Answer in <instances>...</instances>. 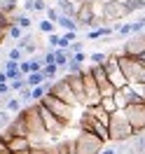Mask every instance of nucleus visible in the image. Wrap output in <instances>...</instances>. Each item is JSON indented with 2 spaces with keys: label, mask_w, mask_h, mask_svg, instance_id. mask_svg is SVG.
<instances>
[{
  "label": "nucleus",
  "mask_w": 145,
  "mask_h": 154,
  "mask_svg": "<svg viewBox=\"0 0 145 154\" xmlns=\"http://www.w3.org/2000/svg\"><path fill=\"white\" fill-rule=\"evenodd\" d=\"M24 117H26V126H28V140L30 145L35 147V145H45L47 143V128L42 124V117H40V107L38 103H33V105H24Z\"/></svg>",
  "instance_id": "nucleus-1"
},
{
  "label": "nucleus",
  "mask_w": 145,
  "mask_h": 154,
  "mask_svg": "<svg viewBox=\"0 0 145 154\" xmlns=\"http://www.w3.org/2000/svg\"><path fill=\"white\" fill-rule=\"evenodd\" d=\"M136 135L131 122L126 119L124 110H115L110 115V122H108V138L110 143H129L131 138Z\"/></svg>",
  "instance_id": "nucleus-2"
},
{
  "label": "nucleus",
  "mask_w": 145,
  "mask_h": 154,
  "mask_svg": "<svg viewBox=\"0 0 145 154\" xmlns=\"http://www.w3.org/2000/svg\"><path fill=\"white\" fill-rule=\"evenodd\" d=\"M119 68L124 72L126 82H143L145 84V61H140L138 56L119 54Z\"/></svg>",
  "instance_id": "nucleus-3"
},
{
  "label": "nucleus",
  "mask_w": 145,
  "mask_h": 154,
  "mask_svg": "<svg viewBox=\"0 0 145 154\" xmlns=\"http://www.w3.org/2000/svg\"><path fill=\"white\" fill-rule=\"evenodd\" d=\"M40 103L47 107L49 112H54V115H56L61 122H66V124H70V122L75 119V105H68L66 100H61V98L52 96L49 91L42 96V100H40Z\"/></svg>",
  "instance_id": "nucleus-4"
},
{
  "label": "nucleus",
  "mask_w": 145,
  "mask_h": 154,
  "mask_svg": "<svg viewBox=\"0 0 145 154\" xmlns=\"http://www.w3.org/2000/svg\"><path fill=\"white\" fill-rule=\"evenodd\" d=\"M103 143H106V140H101L98 135L89 133V131H82V128H80L77 138H75L77 154H98L101 149H103Z\"/></svg>",
  "instance_id": "nucleus-5"
},
{
  "label": "nucleus",
  "mask_w": 145,
  "mask_h": 154,
  "mask_svg": "<svg viewBox=\"0 0 145 154\" xmlns=\"http://www.w3.org/2000/svg\"><path fill=\"white\" fill-rule=\"evenodd\" d=\"M124 115H126V119L131 122L136 135L143 133L145 131V100H140V103H129V105L124 107Z\"/></svg>",
  "instance_id": "nucleus-6"
},
{
  "label": "nucleus",
  "mask_w": 145,
  "mask_h": 154,
  "mask_svg": "<svg viewBox=\"0 0 145 154\" xmlns=\"http://www.w3.org/2000/svg\"><path fill=\"white\" fill-rule=\"evenodd\" d=\"M49 94L56 96V98H61V100H66L68 105L80 107V100H77V96H75V91L70 89V84L66 82V77H63V79H54L52 87H49Z\"/></svg>",
  "instance_id": "nucleus-7"
},
{
  "label": "nucleus",
  "mask_w": 145,
  "mask_h": 154,
  "mask_svg": "<svg viewBox=\"0 0 145 154\" xmlns=\"http://www.w3.org/2000/svg\"><path fill=\"white\" fill-rule=\"evenodd\" d=\"M38 107H40V117H42V124H45V128H47V133L49 135H61L63 131H66V122H61L54 112H49L47 107L42 105V103H38Z\"/></svg>",
  "instance_id": "nucleus-8"
},
{
  "label": "nucleus",
  "mask_w": 145,
  "mask_h": 154,
  "mask_svg": "<svg viewBox=\"0 0 145 154\" xmlns=\"http://www.w3.org/2000/svg\"><path fill=\"white\" fill-rule=\"evenodd\" d=\"M129 14H131V12H129V7H126V5H122V2H117V0L103 2V10H101V17L106 19V23L119 21V19H124V17H129Z\"/></svg>",
  "instance_id": "nucleus-9"
},
{
  "label": "nucleus",
  "mask_w": 145,
  "mask_h": 154,
  "mask_svg": "<svg viewBox=\"0 0 145 154\" xmlns=\"http://www.w3.org/2000/svg\"><path fill=\"white\" fill-rule=\"evenodd\" d=\"M145 49V33H134V35H129V40L124 42V47H122V54L126 56H140Z\"/></svg>",
  "instance_id": "nucleus-10"
},
{
  "label": "nucleus",
  "mask_w": 145,
  "mask_h": 154,
  "mask_svg": "<svg viewBox=\"0 0 145 154\" xmlns=\"http://www.w3.org/2000/svg\"><path fill=\"white\" fill-rule=\"evenodd\" d=\"M66 82L70 84V89L75 91L80 105H84V77H82V72H68V75H66Z\"/></svg>",
  "instance_id": "nucleus-11"
},
{
  "label": "nucleus",
  "mask_w": 145,
  "mask_h": 154,
  "mask_svg": "<svg viewBox=\"0 0 145 154\" xmlns=\"http://www.w3.org/2000/svg\"><path fill=\"white\" fill-rule=\"evenodd\" d=\"M5 147H7V152L14 154V152H26L33 145H30V140L26 135H10V138L5 140Z\"/></svg>",
  "instance_id": "nucleus-12"
},
{
  "label": "nucleus",
  "mask_w": 145,
  "mask_h": 154,
  "mask_svg": "<svg viewBox=\"0 0 145 154\" xmlns=\"http://www.w3.org/2000/svg\"><path fill=\"white\" fill-rule=\"evenodd\" d=\"M2 70H5V75H7V82H12V79L21 77L19 61H12V58H7V61H5V66H2Z\"/></svg>",
  "instance_id": "nucleus-13"
},
{
  "label": "nucleus",
  "mask_w": 145,
  "mask_h": 154,
  "mask_svg": "<svg viewBox=\"0 0 145 154\" xmlns=\"http://www.w3.org/2000/svg\"><path fill=\"white\" fill-rule=\"evenodd\" d=\"M56 26H61L63 30H77V21L73 19V17H66V14H58V19H56Z\"/></svg>",
  "instance_id": "nucleus-14"
},
{
  "label": "nucleus",
  "mask_w": 145,
  "mask_h": 154,
  "mask_svg": "<svg viewBox=\"0 0 145 154\" xmlns=\"http://www.w3.org/2000/svg\"><path fill=\"white\" fill-rule=\"evenodd\" d=\"M112 98H115L117 110H124V107L129 105V96H126V91H124V89H117L115 94H112Z\"/></svg>",
  "instance_id": "nucleus-15"
},
{
  "label": "nucleus",
  "mask_w": 145,
  "mask_h": 154,
  "mask_svg": "<svg viewBox=\"0 0 145 154\" xmlns=\"http://www.w3.org/2000/svg\"><path fill=\"white\" fill-rule=\"evenodd\" d=\"M47 77H45V72L42 70H35V72H28L26 75V82H28V87H38V84H42Z\"/></svg>",
  "instance_id": "nucleus-16"
},
{
  "label": "nucleus",
  "mask_w": 145,
  "mask_h": 154,
  "mask_svg": "<svg viewBox=\"0 0 145 154\" xmlns=\"http://www.w3.org/2000/svg\"><path fill=\"white\" fill-rule=\"evenodd\" d=\"M54 56H56V58H54V61H56V66L63 70V68L68 66V58H70V54H68L66 49H54Z\"/></svg>",
  "instance_id": "nucleus-17"
},
{
  "label": "nucleus",
  "mask_w": 145,
  "mask_h": 154,
  "mask_svg": "<svg viewBox=\"0 0 145 154\" xmlns=\"http://www.w3.org/2000/svg\"><path fill=\"white\" fill-rule=\"evenodd\" d=\"M5 110H7V112H12V115H17V112H21V110H24V103H21L19 98H7Z\"/></svg>",
  "instance_id": "nucleus-18"
},
{
  "label": "nucleus",
  "mask_w": 145,
  "mask_h": 154,
  "mask_svg": "<svg viewBox=\"0 0 145 154\" xmlns=\"http://www.w3.org/2000/svg\"><path fill=\"white\" fill-rule=\"evenodd\" d=\"M38 30H40V33H45V35H49V33L56 30V23L49 21V19H42V21H38Z\"/></svg>",
  "instance_id": "nucleus-19"
},
{
  "label": "nucleus",
  "mask_w": 145,
  "mask_h": 154,
  "mask_svg": "<svg viewBox=\"0 0 145 154\" xmlns=\"http://www.w3.org/2000/svg\"><path fill=\"white\" fill-rule=\"evenodd\" d=\"M98 105L103 107L106 112H110V115H112V112L117 110V105H115V98H112V96H103V98H101V103H98Z\"/></svg>",
  "instance_id": "nucleus-20"
},
{
  "label": "nucleus",
  "mask_w": 145,
  "mask_h": 154,
  "mask_svg": "<svg viewBox=\"0 0 145 154\" xmlns=\"http://www.w3.org/2000/svg\"><path fill=\"white\" fill-rule=\"evenodd\" d=\"M61 70V68L56 66V63H45L42 66V72H45V77L47 79H56V72Z\"/></svg>",
  "instance_id": "nucleus-21"
},
{
  "label": "nucleus",
  "mask_w": 145,
  "mask_h": 154,
  "mask_svg": "<svg viewBox=\"0 0 145 154\" xmlns=\"http://www.w3.org/2000/svg\"><path fill=\"white\" fill-rule=\"evenodd\" d=\"M21 35H24V28H21L19 23H10V26H7V38L21 40Z\"/></svg>",
  "instance_id": "nucleus-22"
},
{
  "label": "nucleus",
  "mask_w": 145,
  "mask_h": 154,
  "mask_svg": "<svg viewBox=\"0 0 145 154\" xmlns=\"http://www.w3.org/2000/svg\"><path fill=\"white\" fill-rule=\"evenodd\" d=\"M0 12H2V14L17 12V0H0Z\"/></svg>",
  "instance_id": "nucleus-23"
},
{
  "label": "nucleus",
  "mask_w": 145,
  "mask_h": 154,
  "mask_svg": "<svg viewBox=\"0 0 145 154\" xmlns=\"http://www.w3.org/2000/svg\"><path fill=\"white\" fill-rule=\"evenodd\" d=\"M17 23H19V26H21L24 30H28L30 26H33V21H30V17H28V14H21V12H19V17H17Z\"/></svg>",
  "instance_id": "nucleus-24"
},
{
  "label": "nucleus",
  "mask_w": 145,
  "mask_h": 154,
  "mask_svg": "<svg viewBox=\"0 0 145 154\" xmlns=\"http://www.w3.org/2000/svg\"><path fill=\"white\" fill-rule=\"evenodd\" d=\"M19 100L24 103V105H30V103H33V98H30V87H26V89L19 91Z\"/></svg>",
  "instance_id": "nucleus-25"
},
{
  "label": "nucleus",
  "mask_w": 145,
  "mask_h": 154,
  "mask_svg": "<svg viewBox=\"0 0 145 154\" xmlns=\"http://www.w3.org/2000/svg\"><path fill=\"white\" fill-rule=\"evenodd\" d=\"M58 14H61V12H58L56 7H49V5H47V10H45V19H49V21H54V23H56Z\"/></svg>",
  "instance_id": "nucleus-26"
},
{
  "label": "nucleus",
  "mask_w": 145,
  "mask_h": 154,
  "mask_svg": "<svg viewBox=\"0 0 145 154\" xmlns=\"http://www.w3.org/2000/svg\"><path fill=\"white\" fill-rule=\"evenodd\" d=\"M68 70H70V72H82V70H84V66H82V63H77V61H75V58H68Z\"/></svg>",
  "instance_id": "nucleus-27"
},
{
  "label": "nucleus",
  "mask_w": 145,
  "mask_h": 154,
  "mask_svg": "<svg viewBox=\"0 0 145 154\" xmlns=\"http://www.w3.org/2000/svg\"><path fill=\"white\" fill-rule=\"evenodd\" d=\"M129 12H138V10H145V0H129Z\"/></svg>",
  "instance_id": "nucleus-28"
},
{
  "label": "nucleus",
  "mask_w": 145,
  "mask_h": 154,
  "mask_svg": "<svg viewBox=\"0 0 145 154\" xmlns=\"http://www.w3.org/2000/svg\"><path fill=\"white\" fill-rule=\"evenodd\" d=\"M82 49H84V45H82V42H80V40H73V42H70V45H68V54H75V51H82Z\"/></svg>",
  "instance_id": "nucleus-29"
},
{
  "label": "nucleus",
  "mask_w": 145,
  "mask_h": 154,
  "mask_svg": "<svg viewBox=\"0 0 145 154\" xmlns=\"http://www.w3.org/2000/svg\"><path fill=\"white\" fill-rule=\"evenodd\" d=\"M7 58H12V61H21V58H24V51H21L19 47H14V49H10Z\"/></svg>",
  "instance_id": "nucleus-30"
},
{
  "label": "nucleus",
  "mask_w": 145,
  "mask_h": 154,
  "mask_svg": "<svg viewBox=\"0 0 145 154\" xmlns=\"http://www.w3.org/2000/svg\"><path fill=\"white\" fill-rule=\"evenodd\" d=\"M58 38H61L58 33H49V35H47V45H49L52 49H54V47L58 45Z\"/></svg>",
  "instance_id": "nucleus-31"
},
{
  "label": "nucleus",
  "mask_w": 145,
  "mask_h": 154,
  "mask_svg": "<svg viewBox=\"0 0 145 154\" xmlns=\"http://www.w3.org/2000/svg\"><path fill=\"white\" fill-rule=\"evenodd\" d=\"M106 54H103V51H94V54H91V63H103V61H106Z\"/></svg>",
  "instance_id": "nucleus-32"
},
{
  "label": "nucleus",
  "mask_w": 145,
  "mask_h": 154,
  "mask_svg": "<svg viewBox=\"0 0 145 154\" xmlns=\"http://www.w3.org/2000/svg\"><path fill=\"white\" fill-rule=\"evenodd\" d=\"M63 38L68 40V42H73V40H77V30H66V35Z\"/></svg>",
  "instance_id": "nucleus-33"
},
{
  "label": "nucleus",
  "mask_w": 145,
  "mask_h": 154,
  "mask_svg": "<svg viewBox=\"0 0 145 154\" xmlns=\"http://www.w3.org/2000/svg\"><path fill=\"white\" fill-rule=\"evenodd\" d=\"M24 10L26 12H35V0H26V2H24Z\"/></svg>",
  "instance_id": "nucleus-34"
},
{
  "label": "nucleus",
  "mask_w": 145,
  "mask_h": 154,
  "mask_svg": "<svg viewBox=\"0 0 145 154\" xmlns=\"http://www.w3.org/2000/svg\"><path fill=\"white\" fill-rule=\"evenodd\" d=\"M47 10V2L45 0H35V12H45Z\"/></svg>",
  "instance_id": "nucleus-35"
},
{
  "label": "nucleus",
  "mask_w": 145,
  "mask_h": 154,
  "mask_svg": "<svg viewBox=\"0 0 145 154\" xmlns=\"http://www.w3.org/2000/svg\"><path fill=\"white\" fill-rule=\"evenodd\" d=\"M70 58H75L77 63H84V51H75V54H70Z\"/></svg>",
  "instance_id": "nucleus-36"
},
{
  "label": "nucleus",
  "mask_w": 145,
  "mask_h": 154,
  "mask_svg": "<svg viewBox=\"0 0 145 154\" xmlns=\"http://www.w3.org/2000/svg\"><path fill=\"white\" fill-rule=\"evenodd\" d=\"M5 38H7V26L0 21V45H2V40H5Z\"/></svg>",
  "instance_id": "nucleus-37"
},
{
  "label": "nucleus",
  "mask_w": 145,
  "mask_h": 154,
  "mask_svg": "<svg viewBox=\"0 0 145 154\" xmlns=\"http://www.w3.org/2000/svg\"><path fill=\"white\" fill-rule=\"evenodd\" d=\"M68 45H70V42H68V40L63 38V35H61V38H58V45H56V49H68Z\"/></svg>",
  "instance_id": "nucleus-38"
},
{
  "label": "nucleus",
  "mask_w": 145,
  "mask_h": 154,
  "mask_svg": "<svg viewBox=\"0 0 145 154\" xmlns=\"http://www.w3.org/2000/svg\"><path fill=\"white\" fill-rule=\"evenodd\" d=\"M98 154H117V149H115V147H103Z\"/></svg>",
  "instance_id": "nucleus-39"
},
{
  "label": "nucleus",
  "mask_w": 145,
  "mask_h": 154,
  "mask_svg": "<svg viewBox=\"0 0 145 154\" xmlns=\"http://www.w3.org/2000/svg\"><path fill=\"white\" fill-rule=\"evenodd\" d=\"M0 152H7V147H5V138L0 135Z\"/></svg>",
  "instance_id": "nucleus-40"
},
{
  "label": "nucleus",
  "mask_w": 145,
  "mask_h": 154,
  "mask_svg": "<svg viewBox=\"0 0 145 154\" xmlns=\"http://www.w3.org/2000/svg\"><path fill=\"white\" fill-rule=\"evenodd\" d=\"M7 82V75H5V70H0V84H5Z\"/></svg>",
  "instance_id": "nucleus-41"
},
{
  "label": "nucleus",
  "mask_w": 145,
  "mask_h": 154,
  "mask_svg": "<svg viewBox=\"0 0 145 154\" xmlns=\"http://www.w3.org/2000/svg\"><path fill=\"white\" fill-rule=\"evenodd\" d=\"M12 154V152H10ZM14 154H30V149H26V152H14Z\"/></svg>",
  "instance_id": "nucleus-42"
},
{
  "label": "nucleus",
  "mask_w": 145,
  "mask_h": 154,
  "mask_svg": "<svg viewBox=\"0 0 145 154\" xmlns=\"http://www.w3.org/2000/svg\"><path fill=\"white\" fill-rule=\"evenodd\" d=\"M138 58H140V61H145V49H143V54H140V56H138Z\"/></svg>",
  "instance_id": "nucleus-43"
},
{
  "label": "nucleus",
  "mask_w": 145,
  "mask_h": 154,
  "mask_svg": "<svg viewBox=\"0 0 145 154\" xmlns=\"http://www.w3.org/2000/svg\"><path fill=\"white\" fill-rule=\"evenodd\" d=\"M0 154H10V152H0Z\"/></svg>",
  "instance_id": "nucleus-44"
}]
</instances>
